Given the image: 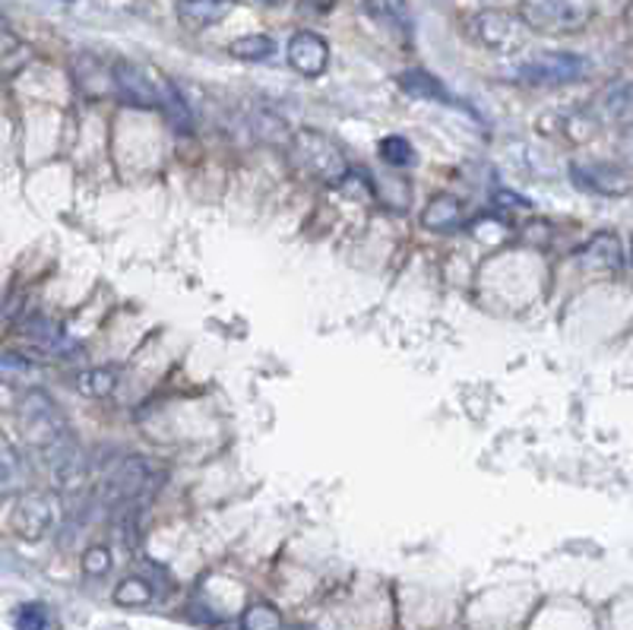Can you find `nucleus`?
<instances>
[{
  "label": "nucleus",
  "mask_w": 633,
  "mask_h": 630,
  "mask_svg": "<svg viewBox=\"0 0 633 630\" xmlns=\"http://www.w3.org/2000/svg\"><path fill=\"white\" fill-rule=\"evenodd\" d=\"M462 32L472 44L498 51V54H517L532 39V29L525 26L523 17H513V13H503V10H476V13H469L462 20Z\"/></svg>",
  "instance_id": "nucleus-1"
},
{
  "label": "nucleus",
  "mask_w": 633,
  "mask_h": 630,
  "mask_svg": "<svg viewBox=\"0 0 633 630\" xmlns=\"http://www.w3.org/2000/svg\"><path fill=\"white\" fill-rule=\"evenodd\" d=\"M292 162L320 184H343L349 177V162L343 150L320 131H298L292 136Z\"/></svg>",
  "instance_id": "nucleus-2"
},
{
  "label": "nucleus",
  "mask_w": 633,
  "mask_h": 630,
  "mask_svg": "<svg viewBox=\"0 0 633 630\" xmlns=\"http://www.w3.org/2000/svg\"><path fill=\"white\" fill-rule=\"evenodd\" d=\"M592 0H523V22L542 35H573L592 20Z\"/></svg>",
  "instance_id": "nucleus-3"
},
{
  "label": "nucleus",
  "mask_w": 633,
  "mask_h": 630,
  "mask_svg": "<svg viewBox=\"0 0 633 630\" xmlns=\"http://www.w3.org/2000/svg\"><path fill=\"white\" fill-rule=\"evenodd\" d=\"M20 421L22 431H25V440L42 454L51 444H58L61 437H67L64 415L54 406V399L44 390H29L22 396L20 403Z\"/></svg>",
  "instance_id": "nucleus-4"
},
{
  "label": "nucleus",
  "mask_w": 633,
  "mask_h": 630,
  "mask_svg": "<svg viewBox=\"0 0 633 630\" xmlns=\"http://www.w3.org/2000/svg\"><path fill=\"white\" fill-rule=\"evenodd\" d=\"M590 73V61L573 51H542L520 64V77L535 87H570Z\"/></svg>",
  "instance_id": "nucleus-5"
},
{
  "label": "nucleus",
  "mask_w": 633,
  "mask_h": 630,
  "mask_svg": "<svg viewBox=\"0 0 633 630\" xmlns=\"http://www.w3.org/2000/svg\"><path fill=\"white\" fill-rule=\"evenodd\" d=\"M111 80H114V89L118 95L133 105V109H155L159 105V77H150L146 70L133 61H114L111 67Z\"/></svg>",
  "instance_id": "nucleus-6"
},
{
  "label": "nucleus",
  "mask_w": 633,
  "mask_h": 630,
  "mask_svg": "<svg viewBox=\"0 0 633 630\" xmlns=\"http://www.w3.org/2000/svg\"><path fill=\"white\" fill-rule=\"evenodd\" d=\"M10 522H13V532L25 539V542H39L51 532L54 526V504L44 498V495H20V500L13 504V514H10Z\"/></svg>",
  "instance_id": "nucleus-7"
},
{
  "label": "nucleus",
  "mask_w": 633,
  "mask_h": 630,
  "mask_svg": "<svg viewBox=\"0 0 633 630\" xmlns=\"http://www.w3.org/2000/svg\"><path fill=\"white\" fill-rule=\"evenodd\" d=\"M570 177L576 187L590 191L599 196H627L631 194V172L612 165V162H586V165H573Z\"/></svg>",
  "instance_id": "nucleus-8"
},
{
  "label": "nucleus",
  "mask_w": 633,
  "mask_h": 630,
  "mask_svg": "<svg viewBox=\"0 0 633 630\" xmlns=\"http://www.w3.org/2000/svg\"><path fill=\"white\" fill-rule=\"evenodd\" d=\"M288 64L295 67L298 73L305 77H320L329 67V44L324 35L317 32H295L292 42H288Z\"/></svg>",
  "instance_id": "nucleus-9"
},
{
  "label": "nucleus",
  "mask_w": 633,
  "mask_h": 630,
  "mask_svg": "<svg viewBox=\"0 0 633 630\" xmlns=\"http://www.w3.org/2000/svg\"><path fill=\"white\" fill-rule=\"evenodd\" d=\"M365 13L396 39H412V10L409 0H365Z\"/></svg>",
  "instance_id": "nucleus-10"
},
{
  "label": "nucleus",
  "mask_w": 633,
  "mask_h": 630,
  "mask_svg": "<svg viewBox=\"0 0 633 630\" xmlns=\"http://www.w3.org/2000/svg\"><path fill=\"white\" fill-rule=\"evenodd\" d=\"M235 0H177V20L187 29H210L232 13Z\"/></svg>",
  "instance_id": "nucleus-11"
},
{
  "label": "nucleus",
  "mask_w": 633,
  "mask_h": 630,
  "mask_svg": "<svg viewBox=\"0 0 633 630\" xmlns=\"http://www.w3.org/2000/svg\"><path fill=\"white\" fill-rule=\"evenodd\" d=\"M146 481H150V463L146 459H121L114 466V472H111V495L121 500H131L146 488Z\"/></svg>",
  "instance_id": "nucleus-12"
},
{
  "label": "nucleus",
  "mask_w": 633,
  "mask_h": 630,
  "mask_svg": "<svg viewBox=\"0 0 633 630\" xmlns=\"http://www.w3.org/2000/svg\"><path fill=\"white\" fill-rule=\"evenodd\" d=\"M583 261H586L590 270H599V273H614V270H621V263H624L621 238L612 235V232H599V235L590 241Z\"/></svg>",
  "instance_id": "nucleus-13"
},
{
  "label": "nucleus",
  "mask_w": 633,
  "mask_h": 630,
  "mask_svg": "<svg viewBox=\"0 0 633 630\" xmlns=\"http://www.w3.org/2000/svg\"><path fill=\"white\" fill-rule=\"evenodd\" d=\"M155 109L165 111L169 124H172L177 133L194 131V114L187 109V102L181 99V92L175 89V83L165 80V77H159V105H155Z\"/></svg>",
  "instance_id": "nucleus-14"
},
{
  "label": "nucleus",
  "mask_w": 633,
  "mask_h": 630,
  "mask_svg": "<svg viewBox=\"0 0 633 630\" xmlns=\"http://www.w3.org/2000/svg\"><path fill=\"white\" fill-rule=\"evenodd\" d=\"M459 219H462V203H459L457 196H437V200H431L425 206L421 225L431 228V232H453L459 225Z\"/></svg>",
  "instance_id": "nucleus-15"
},
{
  "label": "nucleus",
  "mask_w": 633,
  "mask_h": 630,
  "mask_svg": "<svg viewBox=\"0 0 633 630\" xmlns=\"http://www.w3.org/2000/svg\"><path fill=\"white\" fill-rule=\"evenodd\" d=\"M73 387L89 399H105L118 387V370L114 368H83L73 377Z\"/></svg>",
  "instance_id": "nucleus-16"
},
{
  "label": "nucleus",
  "mask_w": 633,
  "mask_h": 630,
  "mask_svg": "<svg viewBox=\"0 0 633 630\" xmlns=\"http://www.w3.org/2000/svg\"><path fill=\"white\" fill-rule=\"evenodd\" d=\"M399 83L402 89L409 92V95H418V99H440V102H447V89L443 83L431 77L428 70H409V73H402L399 77Z\"/></svg>",
  "instance_id": "nucleus-17"
},
{
  "label": "nucleus",
  "mask_w": 633,
  "mask_h": 630,
  "mask_svg": "<svg viewBox=\"0 0 633 630\" xmlns=\"http://www.w3.org/2000/svg\"><path fill=\"white\" fill-rule=\"evenodd\" d=\"M273 51H276V42L269 35H241L228 44V54L238 61H266L273 58Z\"/></svg>",
  "instance_id": "nucleus-18"
},
{
  "label": "nucleus",
  "mask_w": 633,
  "mask_h": 630,
  "mask_svg": "<svg viewBox=\"0 0 633 630\" xmlns=\"http://www.w3.org/2000/svg\"><path fill=\"white\" fill-rule=\"evenodd\" d=\"M241 630H283V614L269 602H254L241 614Z\"/></svg>",
  "instance_id": "nucleus-19"
},
{
  "label": "nucleus",
  "mask_w": 633,
  "mask_h": 630,
  "mask_svg": "<svg viewBox=\"0 0 633 630\" xmlns=\"http://www.w3.org/2000/svg\"><path fill=\"white\" fill-rule=\"evenodd\" d=\"M22 478H25V466H22L20 450L0 447V491H17Z\"/></svg>",
  "instance_id": "nucleus-20"
},
{
  "label": "nucleus",
  "mask_w": 633,
  "mask_h": 630,
  "mask_svg": "<svg viewBox=\"0 0 633 630\" xmlns=\"http://www.w3.org/2000/svg\"><path fill=\"white\" fill-rule=\"evenodd\" d=\"M114 602H118V606H127V609L150 606V602H153V589H150L146 580H140V577H127V580H121V587L114 589Z\"/></svg>",
  "instance_id": "nucleus-21"
},
{
  "label": "nucleus",
  "mask_w": 633,
  "mask_h": 630,
  "mask_svg": "<svg viewBox=\"0 0 633 630\" xmlns=\"http://www.w3.org/2000/svg\"><path fill=\"white\" fill-rule=\"evenodd\" d=\"M377 153H380V159H384L387 165H394V169H406V165H412V159H416V150H412V143H409L406 136H384L380 146H377Z\"/></svg>",
  "instance_id": "nucleus-22"
},
{
  "label": "nucleus",
  "mask_w": 633,
  "mask_h": 630,
  "mask_svg": "<svg viewBox=\"0 0 633 630\" xmlns=\"http://www.w3.org/2000/svg\"><path fill=\"white\" fill-rule=\"evenodd\" d=\"M17 630H58L51 611L39 602H25L17 609Z\"/></svg>",
  "instance_id": "nucleus-23"
},
{
  "label": "nucleus",
  "mask_w": 633,
  "mask_h": 630,
  "mask_svg": "<svg viewBox=\"0 0 633 630\" xmlns=\"http://www.w3.org/2000/svg\"><path fill=\"white\" fill-rule=\"evenodd\" d=\"M109 567H111V555L105 545H92L86 555H83V570H86L89 577H102Z\"/></svg>",
  "instance_id": "nucleus-24"
},
{
  "label": "nucleus",
  "mask_w": 633,
  "mask_h": 630,
  "mask_svg": "<svg viewBox=\"0 0 633 630\" xmlns=\"http://www.w3.org/2000/svg\"><path fill=\"white\" fill-rule=\"evenodd\" d=\"M329 3H333V0H305V7H314L317 13H324V10H329Z\"/></svg>",
  "instance_id": "nucleus-25"
},
{
  "label": "nucleus",
  "mask_w": 633,
  "mask_h": 630,
  "mask_svg": "<svg viewBox=\"0 0 633 630\" xmlns=\"http://www.w3.org/2000/svg\"><path fill=\"white\" fill-rule=\"evenodd\" d=\"M261 3H276V0H261Z\"/></svg>",
  "instance_id": "nucleus-26"
}]
</instances>
